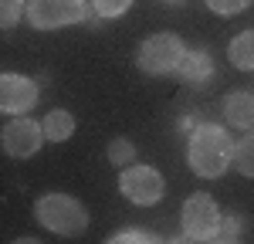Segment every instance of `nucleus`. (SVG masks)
Masks as SVG:
<instances>
[{
  "label": "nucleus",
  "instance_id": "obj_16",
  "mask_svg": "<svg viewBox=\"0 0 254 244\" xmlns=\"http://www.w3.org/2000/svg\"><path fill=\"white\" fill-rule=\"evenodd\" d=\"M129 7H132V0H92V10H95L102 20H116V17H122Z\"/></svg>",
  "mask_w": 254,
  "mask_h": 244
},
{
  "label": "nucleus",
  "instance_id": "obj_6",
  "mask_svg": "<svg viewBox=\"0 0 254 244\" xmlns=\"http://www.w3.org/2000/svg\"><path fill=\"white\" fill-rule=\"evenodd\" d=\"M180 224H183L187 241H214L217 224H220V207H217V200L210 193H193L183 203Z\"/></svg>",
  "mask_w": 254,
  "mask_h": 244
},
{
  "label": "nucleus",
  "instance_id": "obj_7",
  "mask_svg": "<svg viewBox=\"0 0 254 244\" xmlns=\"http://www.w3.org/2000/svg\"><path fill=\"white\" fill-rule=\"evenodd\" d=\"M41 142H44V129H41V122L27 119V116H14L0 129V149L7 156H14V160L34 156L41 149Z\"/></svg>",
  "mask_w": 254,
  "mask_h": 244
},
{
  "label": "nucleus",
  "instance_id": "obj_11",
  "mask_svg": "<svg viewBox=\"0 0 254 244\" xmlns=\"http://www.w3.org/2000/svg\"><path fill=\"white\" fill-rule=\"evenodd\" d=\"M41 129H44V139L48 142H64V139H71V132H75V116L68 109H51L41 119Z\"/></svg>",
  "mask_w": 254,
  "mask_h": 244
},
{
  "label": "nucleus",
  "instance_id": "obj_18",
  "mask_svg": "<svg viewBox=\"0 0 254 244\" xmlns=\"http://www.w3.org/2000/svg\"><path fill=\"white\" fill-rule=\"evenodd\" d=\"M109 241H112V244H126V241L153 244V241H156V234H149V231H142V227H122V231H116Z\"/></svg>",
  "mask_w": 254,
  "mask_h": 244
},
{
  "label": "nucleus",
  "instance_id": "obj_10",
  "mask_svg": "<svg viewBox=\"0 0 254 244\" xmlns=\"http://www.w3.org/2000/svg\"><path fill=\"white\" fill-rule=\"evenodd\" d=\"M224 122L237 129H254V95L251 92H231L224 99Z\"/></svg>",
  "mask_w": 254,
  "mask_h": 244
},
{
  "label": "nucleus",
  "instance_id": "obj_13",
  "mask_svg": "<svg viewBox=\"0 0 254 244\" xmlns=\"http://www.w3.org/2000/svg\"><path fill=\"white\" fill-rule=\"evenodd\" d=\"M231 166H237L241 177H254V129H248V136L241 142H234V160Z\"/></svg>",
  "mask_w": 254,
  "mask_h": 244
},
{
  "label": "nucleus",
  "instance_id": "obj_12",
  "mask_svg": "<svg viewBox=\"0 0 254 244\" xmlns=\"http://www.w3.org/2000/svg\"><path fill=\"white\" fill-rule=\"evenodd\" d=\"M227 61L241 68V71H251L254 68V27L251 31H241L231 44H227Z\"/></svg>",
  "mask_w": 254,
  "mask_h": 244
},
{
  "label": "nucleus",
  "instance_id": "obj_4",
  "mask_svg": "<svg viewBox=\"0 0 254 244\" xmlns=\"http://www.w3.org/2000/svg\"><path fill=\"white\" fill-rule=\"evenodd\" d=\"M180 58H183V41L176 34H170V31L146 38L136 51V64L146 75H173Z\"/></svg>",
  "mask_w": 254,
  "mask_h": 244
},
{
  "label": "nucleus",
  "instance_id": "obj_3",
  "mask_svg": "<svg viewBox=\"0 0 254 244\" xmlns=\"http://www.w3.org/2000/svg\"><path fill=\"white\" fill-rule=\"evenodd\" d=\"M88 14L85 0H27L24 17L34 31H58L68 24H78Z\"/></svg>",
  "mask_w": 254,
  "mask_h": 244
},
{
  "label": "nucleus",
  "instance_id": "obj_14",
  "mask_svg": "<svg viewBox=\"0 0 254 244\" xmlns=\"http://www.w3.org/2000/svg\"><path fill=\"white\" fill-rule=\"evenodd\" d=\"M244 238V221L237 217V214H220V224H217V234L214 241H241Z\"/></svg>",
  "mask_w": 254,
  "mask_h": 244
},
{
  "label": "nucleus",
  "instance_id": "obj_5",
  "mask_svg": "<svg viewBox=\"0 0 254 244\" xmlns=\"http://www.w3.org/2000/svg\"><path fill=\"white\" fill-rule=\"evenodd\" d=\"M119 190L129 203H139V207H149V203H159L163 193H166V180L156 166H122L119 173Z\"/></svg>",
  "mask_w": 254,
  "mask_h": 244
},
{
  "label": "nucleus",
  "instance_id": "obj_15",
  "mask_svg": "<svg viewBox=\"0 0 254 244\" xmlns=\"http://www.w3.org/2000/svg\"><path fill=\"white\" fill-rule=\"evenodd\" d=\"M109 160L116 163V166H129V163L136 160V146L126 139V136H119V139L109 142Z\"/></svg>",
  "mask_w": 254,
  "mask_h": 244
},
{
  "label": "nucleus",
  "instance_id": "obj_9",
  "mask_svg": "<svg viewBox=\"0 0 254 244\" xmlns=\"http://www.w3.org/2000/svg\"><path fill=\"white\" fill-rule=\"evenodd\" d=\"M173 75H180L193 88H203V85L214 81V58L207 51H200V48H183V58H180Z\"/></svg>",
  "mask_w": 254,
  "mask_h": 244
},
{
  "label": "nucleus",
  "instance_id": "obj_8",
  "mask_svg": "<svg viewBox=\"0 0 254 244\" xmlns=\"http://www.w3.org/2000/svg\"><path fill=\"white\" fill-rule=\"evenodd\" d=\"M34 105H38V81L27 75H14V71L0 75V112L27 116Z\"/></svg>",
  "mask_w": 254,
  "mask_h": 244
},
{
  "label": "nucleus",
  "instance_id": "obj_17",
  "mask_svg": "<svg viewBox=\"0 0 254 244\" xmlns=\"http://www.w3.org/2000/svg\"><path fill=\"white\" fill-rule=\"evenodd\" d=\"M24 7H27V0H0V27L3 31L14 27L24 17Z\"/></svg>",
  "mask_w": 254,
  "mask_h": 244
},
{
  "label": "nucleus",
  "instance_id": "obj_1",
  "mask_svg": "<svg viewBox=\"0 0 254 244\" xmlns=\"http://www.w3.org/2000/svg\"><path fill=\"white\" fill-rule=\"evenodd\" d=\"M231 160H234V136L217 122H196L193 136L187 142L190 170L203 180H217V177L227 173Z\"/></svg>",
  "mask_w": 254,
  "mask_h": 244
},
{
  "label": "nucleus",
  "instance_id": "obj_21",
  "mask_svg": "<svg viewBox=\"0 0 254 244\" xmlns=\"http://www.w3.org/2000/svg\"><path fill=\"white\" fill-rule=\"evenodd\" d=\"M163 3H170V7H180V3H187V0H163Z\"/></svg>",
  "mask_w": 254,
  "mask_h": 244
},
{
  "label": "nucleus",
  "instance_id": "obj_2",
  "mask_svg": "<svg viewBox=\"0 0 254 244\" xmlns=\"http://www.w3.org/2000/svg\"><path fill=\"white\" fill-rule=\"evenodd\" d=\"M34 217L44 231L58 238H78L88 227V210L68 193H44L34 200Z\"/></svg>",
  "mask_w": 254,
  "mask_h": 244
},
{
  "label": "nucleus",
  "instance_id": "obj_19",
  "mask_svg": "<svg viewBox=\"0 0 254 244\" xmlns=\"http://www.w3.org/2000/svg\"><path fill=\"white\" fill-rule=\"evenodd\" d=\"M248 3H251V0H207V7H210L214 14H220V17H234Z\"/></svg>",
  "mask_w": 254,
  "mask_h": 244
},
{
  "label": "nucleus",
  "instance_id": "obj_20",
  "mask_svg": "<svg viewBox=\"0 0 254 244\" xmlns=\"http://www.w3.org/2000/svg\"><path fill=\"white\" fill-rule=\"evenodd\" d=\"M180 129H183V132L193 129V116H183V119H180Z\"/></svg>",
  "mask_w": 254,
  "mask_h": 244
}]
</instances>
